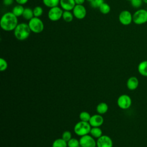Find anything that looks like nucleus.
Here are the masks:
<instances>
[{
  "mask_svg": "<svg viewBox=\"0 0 147 147\" xmlns=\"http://www.w3.org/2000/svg\"><path fill=\"white\" fill-rule=\"evenodd\" d=\"M28 24L31 32L36 34L41 33L44 29L43 21L39 17H34L29 21Z\"/></svg>",
  "mask_w": 147,
  "mask_h": 147,
  "instance_id": "obj_3",
  "label": "nucleus"
},
{
  "mask_svg": "<svg viewBox=\"0 0 147 147\" xmlns=\"http://www.w3.org/2000/svg\"><path fill=\"white\" fill-rule=\"evenodd\" d=\"M133 22L138 25L146 24L147 22V10L139 9L135 11L133 14Z\"/></svg>",
  "mask_w": 147,
  "mask_h": 147,
  "instance_id": "obj_5",
  "label": "nucleus"
},
{
  "mask_svg": "<svg viewBox=\"0 0 147 147\" xmlns=\"http://www.w3.org/2000/svg\"><path fill=\"white\" fill-rule=\"evenodd\" d=\"M24 9H25V7H24L23 5H18H18H17L14 6L13 7V9H12L11 12H12L17 17H20V16H22V14H23Z\"/></svg>",
  "mask_w": 147,
  "mask_h": 147,
  "instance_id": "obj_16",
  "label": "nucleus"
},
{
  "mask_svg": "<svg viewBox=\"0 0 147 147\" xmlns=\"http://www.w3.org/2000/svg\"><path fill=\"white\" fill-rule=\"evenodd\" d=\"M67 142L61 138H57L55 140L53 144L52 147H67Z\"/></svg>",
  "mask_w": 147,
  "mask_h": 147,
  "instance_id": "obj_23",
  "label": "nucleus"
},
{
  "mask_svg": "<svg viewBox=\"0 0 147 147\" xmlns=\"http://www.w3.org/2000/svg\"><path fill=\"white\" fill-rule=\"evenodd\" d=\"M79 145V140H78L75 138H72L67 142L68 147H78Z\"/></svg>",
  "mask_w": 147,
  "mask_h": 147,
  "instance_id": "obj_26",
  "label": "nucleus"
},
{
  "mask_svg": "<svg viewBox=\"0 0 147 147\" xmlns=\"http://www.w3.org/2000/svg\"><path fill=\"white\" fill-rule=\"evenodd\" d=\"M91 126L88 122L80 121L78 122L74 126V131L76 134L80 137L90 133Z\"/></svg>",
  "mask_w": 147,
  "mask_h": 147,
  "instance_id": "obj_4",
  "label": "nucleus"
},
{
  "mask_svg": "<svg viewBox=\"0 0 147 147\" xmlns=\"http://www.w3.org/2000/svg\"><path fill=\"white\" fill-rule=\"evenodd\" d=\"M90 133L93 137L97 138L102 136V131L99 127H92Z\"/></svg>",
  "mask_w": 147,
  "mask_h": 147,
  "instance_id": "obj_20",
  "label": "nucleus"
},
{
  "mask_svg": "<svg viewBox=\"0 0 147 147\" xmlns=\"http://www.w3.org/2000/svg\"><path fill=\"white\" fill-rule=\"evenodd\" d=\"M43 4L49 7H53L58 6L60 5V0H42Z\"/></svg>",
  "mask_w": 147,
  "mask_h": 147,
  "instance_id": "obj_21",
  "label": "nucleus"
},
{
  "mask_svg": "<svg viewBox=\"0 0 147 147\" xmlns=\"http://www.w3.org/2000/svg\"><path fill=\"white\" fill-rule=\"evenodd\" d=\"M8 64L5 59L3 58L0 59V70L1 71H5L7 68Z\"/></svg>",
  "mask_w": 147,
  "mask_h": 147,
  "instance_id": "obj_29",
  "label": "nucleus"
},
{
  "mask_svg": "<svg viewBox=\"0 0 147 147\" xmlns=\"http://www.w3.org/2000/svg\"><path fill=\"white\" fill-rule=\"evenodd\" d=\"M117 105L119 107L122 109H127L131 105V99L129 95L122 94L118 97L117 99Z\"/></svg>",
  "mask_w": 147,
  "mask_h": 147,
  "instance_id": "obj_8",
  "label": "nucleus"
},
{
  "mask_svg": "<svg viewBox=\"0 0 147 147\" xmlns=\"http://www.w3.org/2000/svg\"><path fill=\"white\" fill-rule=\"evenodd\" d=\"M18 24V18L11 11L4 13L1 18L0 26L4 31H13Z\"/></svg>",
  "mask_w": 147,
  "mask_h": 147,
  "instance_id": "obj_1",
  "label": "nucleus"
},
{
  "mask_svg": "<svg viewBox=\"0 0 147 147\" xmlns=\"http://www.w3.org/2000/svg\"><path fill=\"white\" fill-rule=\"evenodd\" d=\"M16 2L18 4V5H25L26 4L29 0H15Z\"/></svg>",
  "mask_w": 147,
  "mask_h": 147,
  "instance_id": "obj_32",
  "label": "nucleus"
},
{
  "mask_svg": "<svg viewBox=\"0 0 147 147\" xmlns=\"http://www.w3.org/2000/svg\"><path fill=\"white\" fill-rule=\"evenodd\" d=\"M14 31V37L20 41L26 40L30 36L32 32L28 24L25 22L18 23Z\"/></svg>",
  "mask_w": 147,
  "mask_h": 147,
  "instance_id": "obj_2",
  "label": "nucleus"
},
{
  "mask_svg": "<svg viewBox=\"0 0 147 147\" xmlns=\"http://www.w3.org/2000/svg\"><path fill=\"white\" fill-rule=\"evenodd\" d=\"M108 110V106L105 102L99 103L96 106V111L99 114H103Z\"/></svg>",
  "mask_w": 147,
  "mask_h": 147,
  "instance_id": "obj_19",
  "label": "nucleus"
},
{
  "mask_svg": "<svg viewBox=\"0 0 147 147\" xmlns=\"http://www.w3.org/2000/svg\"><path fill=\"white\" fill-rule=\"evenodd\" d=\"M74 14L71 11H67V10H64L63 16H62V19L66 22H70L72 21L74 19Z\"/></svg>",
  "mask_w": 147,
  "mask_h": 147,
  "instance_id": "obj_18",
  "label": "nucleus"
},
{
  "mask_svg": "<svg viewBox=\"0 0 147 147\" xmlns=\"http://www.w3.org/2000/svg\"><path fill=\"white\" fill-rule=\"evenodd\" d=\"M139 84L138 79L135 76L130 77L126 82V86L127 88L130 90H136Z\"/></svg>",
  "mask_w": 147,
  "mask_h": 147,
  "instance_id": "obj_14",
  "label": "nucleus"
},
{
  "mask_svg": "<svg viewBox=\"0 0 147 147\" xmlns=\"http://www.w3.org/2000/svg\"><path fill=\"white\" fill-rule=\"evenodd\" d=\"M34 17H41L43 14V9L41 6H37L33 9Z\"/></svg>",
  "mask_w": 147,
  "mask_h": 147,
  "instance_id": "obj_24",
  "label": "nucleus"
},
{
  "mask_svg": "<svg viewBox=\"0 0 147 147\" xmlns=\"http://www.w3.org/2000/svg\"><path fill=\"white\" fill-rule=\"evenodd\" d=\"M126 1H129V2H130L131 0H126Z\"/></svg>",
  "mask_w": 147,
  "mask_h": 147,
  "instance_id": "obj_36",
  "label": "nucleus"
},
{
  "mask_svg": "<svg viewBox=\"0 0 147 147\" xmlns=\"http://www.w3.org/2000/svg\"><path fill=\"white\" fill-rule=\"evenodd\" d=\"M86 1H88V2H90V3L91 2H92V0H86Z\"/></svg>",
  "mask_w": 147,
  "mask_h": 147,
  "instance_id": "obj_35",
  "label": "nucleus"
},
{
  "mask_svg": "<svg viewBox=\"0 0 147 147\" xmlns=\"http://www.w3.org/2000/svg\"><path fill=\"white\" fill-rule=\"evenodd\" d=\"M98 9L100 12L103 14H107L110 12L111 10L110 6L106 2H103Z\"/></svg>",
  "mask_w": 147,
  "mask_h": 147,
  "instance_id": "obj_22",
  "label": "nucleus"
},
{
  "mask_svg": "<svg viewBox=\"0 0 147 147\" xmlns=\"http://www.w3.org/2000/svg\"><path fill=\"white\" fill-rule=\"evenodd\" d=\"M74 17L78 20H83L87 15V10L83 5H76L72 10Z\"/></svg>",
  "mask_w": 147,
  "mask_h": 147,
  "instance_id": "obj_10",
  "label": "nucleus"
},
{
  "mask_svg": "<svg viewBox=\"0 0 147 147\" xmlns=\"http://www.w3.org/2000/svg\"><path fill=\"white\" fill-rule=\"evenodd\" d=\"M130 3L133 7L135 9H138L142 6L143 1L142 0H131L130 1Z\"/></svg>",
  "mask_w": 147,
  "mask_h": 147,
  "instance_id": "obj_27",
  "label": "nucleus"
},
{
  "mask_svg": "<svg viewBox=\"0 0 147 147\" xmlns=\"http://www.w3.org/2000/svg\"><path fill=\"white\" fill-rule=\"evenodd\" d=\"M113 142L111 138L106 135H102L96 141L97 147H113Z\"/></svg>",
  "mask_w": 147,
  "mask_h": 147,
  "instance_id": "obj_11",
  "label": "nucleus"
},
{
  "mask_svg": "<svg viewBox=\"0 0 147 147\" xmlns=\"http://www.w3.org/2000/svg\"><path fill=\"white\" fill-rule=\"evenodd\" d=\"M104 119L101 114H95L91 117L89 123L91 127H100L103 123Z\"/></svg>",
  "mask_w": 147,
  "mask_h": 147,
  "instance_id": "obj_12",
  "label": "nucleus"
},
{
  "mask_svg": "<svg viewBox=\"0 0 147 147\" xmlns=\"http://www.w3.org/2000/svg\"><path fill=\"white\" fill-rule=\"evenodd\" d=\"M79 143L82 147H96V141L92 136L88 134L82 136L79 140Z\"/></svg>",
  "mask_w": 147,
  "mask_h": 147,
  "instance_id": "obj_9",
  "label": "nucleus"
},
{
  "mask_svg": "<svg viewBox=\"0 0 147 147\" xmlns=\"http://www.w3.org/2000/svg\"><path fill=\"white\" fill-rule=\"evenodd\" d=\"M86 0H75L76 5H83Z\"/></svg>",
  "mask_w": 147,
  "mask_h": 147,
  "instance_id": "obj_33",
  "label": "nucleus"
},
{
  "mask_svg": "<svg viewBox=\"0 0 147 147\" xmlns=\"http://www.w3.org/2000/svg\"><path fill=\"white\" fill-rule=\"evenodd\" d=\"M23 18L26 20L29 21L31 20L32 18L34 17V14H33V9L30 8V7H25L24 9L22 16Z\"/></svg>",
  "mask_w": 147,
  "mask_h": 147,
  "instance_id": "obj_17",
  "label": "nucleus"
},
{
  "mask_svg": "<svg viewBox=\"0 0 147 147\" xmlns=\"http://www.w3.org/2000/svg\"><path fill=\"white\" fill-rule=\"evenodd\" d=\"M90 114L87 111H82L79 114V118L81 121L84 122H89L91 118Z\"/></svg>",
  "mask_w": 147,
  "mask_h": 147,
  "instance_id": "obj_25",
  "label": "nucleus"
},
{
  "mask_svg": "<svg viewBox=\"0 0 147 147\" xmlns=\"http://www.w3.org/2000/svg\"><path fill=\"white\" fill-rule=\"evenodd\" d=\"M78 147H82V146H80V145H79Z\"/></svg>",
  "mask_w": 147,
  "mask_h": 147,
  "instance_id": "obj_37",
  "label": "nucleus"
},
{
  "mask_svg": "<svg viewBox=\"0 0 147 147\" xmlns=\"http://www.w3.org/2000/svg\"><path fill=\"white\" fill-rule=\"evenodd\" d=\"M62 138L65 140L66 142H68L72 138V134L69 131H64L62 134Z\"/></svg>",
  "mask_w": 147,
  "mask_h": 147,
  "instance_id": "obj_30",
  "label": "nucleus"
},
{
  "mask_svg": "<svg viewBox=\"0 0 147 147\" xmlns=\"http://www.w3.org/2000/svg\"><path fill=\"white\" fill-rule=\"evenodd\" d=\"M104 0H92V2H91L90 6L93 8H99L100 6L103 3Z\"/></svg>",
  "mask_w": 147,
  "mask_h": 147,
  "instance_id": "obj_28",
  "label": "nucleus"
},
{
  "mask_svg": "<svg viewBox=\"0 0 147 147\" xmlns=\"http://www.w3.org/2000/svg\"><path fill=\"white\" fill-rule=\"evenodd\" d=\"M14 2V0H3V4L5 6H8L11 5Z\"/></svg>",
  "mask_w": 147,
  "mask_h": 147,
  "instance_id": "obj_31",
  "label": "nucleus"
},
{
  "mask_svg": "<svg viewBox=\"0 0 147 147\" xmlns=\"http://www.w3.org/2000/svg\"><path fill=\"white\" fill-rule=\"evenodd\" d=\"M118 20L119 22L124 26L129 25L133 22V14L130 11L123 10L119 14Z\"/></svg>",
  "mask_w": 147,
  "mask_h": 147,
  "instance_id": "obj_7",
  "label": "nucleus"
},
{
  "mask_svg": "<svg viewBox=\"0 0 147 147\" xmlns=\"http://www.w3.org/2000/svg\"><path fill=\"white\" fill-rule=\"evenodd\" d=\"M64 10L59 6L51 7L48 12V17L51 21H57L62 18Z\"/></svg>",
  "mask_w": 147,
  "mask_h": 147,
  "instance_id": "obj_6",
  "label": "nucleus"
},
{
  "mask_svg": "<svg viewBox=\"0 0 147 147\" xmlns=\"http://www.w3.org/2000/svg\"><path fill=\"white\" fill-rule=\"evenodd\" d=\"M75 5V0H60V6L63 10L71 11Z\"/></svg>",
  "mask_w": 147,
  "mask_h": 147,
  "instance_id": "obj_13",
  "label": "nucleus"
},
{
  "mask_svg": "<svg viewBox=\"0 0 147 147\" xmlns=\"http://www.w3.org/2000/svg\"><path fill=\"white\" fill-rule=\"evenodd\" d=\"M143 3H145V4H147V0H142Z\"/></svg>",
  "mask_w": 147,
  "mask_h": 147,
  "instance_id": "obj_34",
  "label": "nucleus"
},
{
  "mask_svg": "<svg viewBox=\"0 0 147 147\" xmlns=\"http://www.w3.org/2000/svg\"><path fill=\"white\" fill-rule=\"evenodd\" d=\"M137 69L140 75L147 77V60L141 61L138 65Z\"/></svg>",
  "mask_w": 147,
  "mask_h": 147,
  "instance_id": "obj_15",
  "label": "nucleus"
}]
</instances>
